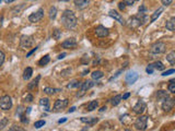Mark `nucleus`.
<instances>
[{"mask_svg": "<svg viewBox=\"0 0 175 131\" xmlns=\"http://www.w3.org/2000/svg\"><path fill=\"white\" fill-rule=\"evenodd\" d=\"M61 24L67 30H72L77 26V18L71 10H65L61 16Z\"/></svg>", "mask_w": 175, "mask_h": 131, "instance_id": "1", "label": "nucleus"}, {"mask_svg": "<svg viewBox=\"0 0 175 131\" xmlns=\"http://www.w3.org/2000/svg\"><path fill=\"white\" fill-rule=\"evenodd\" d=\"M135 127L138 130L143 131L148 127V117L147 116H139L135 121Z\"/></svg>", "mask_w": 175, "mask_h": 131, "instance_id": "2", "label": "nucleus"}, {"mask_svg": "<svg viewBox=\"0 0 175 131\" xmlns=\"http://www.w3.org/2000/svg\"><path fill=\"white\" fill-rule=\"evenodd\" d=\"M166 49V45L162 42H158V43L153 44L151 46V49H150V53L151 54H154V55H160V54H163Z\"/></svg>", "mask_w": 175, "mask_h": 131, "instance_id": "3", "label": "nucleus"}, {"mask_svg": "<svg viewBox=\"0 0 175 131\" xmlns=\"http://www.w3.org/2000/svg\"><path fill=\"white\" fill-rule=\"evenodd\" d=\"M11 107H12V99L9 95L0 97V108L3 110H9Z\"/></svg>", "mask_w": 175, "mask_h": 131, "instance_id": "4", "label": "nucleus"}, {"mask_svg": "<svg viewBox=\"0 0 175 131\" xmlns=\"http://www.w3.org/2000/svg\"><path fill=\"white\" fill-rule=\"evenodd\" d=\"M94 85V82L93 81H85L84 83H81V85H80V90H79V92L77 93V97H81L83 96L85 92H87L89 88H91V87Z\"/></svg>", "mask_w": 175, "mask_h": 131, "instance_id": "5", "label": "nucleus"}, {"mask_svg": "<svg viewBox=\"0 0 175 131\" xmlns=\"http://www.w3.org/2000/svg\"><path fill=\"white\" fill-rule=\"evenodd\" d=\"M43 18H44V9L39 8L37 11H35V12H33L32 14H30L28 21L32 22V23H35V22H39Z\"/></svg>", "mask_w": 175, "mask_h": 131, "instance_id": "6", "label": "nucleus"}, {"mask_svg": "<svg viewBox=\"0 0 175 131\" xmlns=\"http://www.w3.org/2000/svg\"><path fill=\"white\" fill-rule=\"evenodd\" d=\"M34 44V39L32 36L28 35H22L21 39H20V46L22 48H28Z\"/></svg>", "mask_w": 175, "mask_h": 131, "instance_id": "7", "label": "nucleus"}, {"mask_svg": "<svg viewBox=\"0 0 175 131\" xmlns=\"http://www.w3.org/2000/svg\"><path fill=\"white\" fill-rule=\"evenodd\" d=\"M68 106V99H57L54 104V110L55 113L61 111L62 109H65Z\"/></svg>", "mask_w": 175, "mask_h": 131, "instance_id": "8", "label": "nucleus"}, {"mask_svg": "<svg viewBox=\"0 0 175 131\" xmlns=\"http://www.w3.org/2000/svg\"><path fill=\"white\" fill-rule=\"evenodd\" d=\"M146 108H147V104L144 103L142 99H140L138 103L134 106V111L136 113V114H142L144 110H146Z\"/></svg>", "mask_w": 175, "mask_h": 131, "instance_id": "9", "label": "nucleus"}, {"mask_svg": "<svg viewBox=\"0 0 175 131\" xmlns=\"http://www.w3.org/2000/svg\"><path fill=\"white\" fill-rule=\"evenodd\" d=\"M138 78H139V76H138L137 72H135V71H130V72H128V73L126 74L125 80L128 84H134V83L138 80Z\"/></svg>", "mask_w": 175, "mask_h": 131, "instance_id": "10", "label": "nucleus"}, {"mask_svg": "<svg viewBox=\"0 0 175 131\" xmlns=\"http://www.w3.org/2000/svg\"><path fill=\"white\" fill-rule=\"evenodd\" d=\"M174 107V99L173 98H166L164 99L163 103H162V109L164 111H170L171 109H173Z\"/></svg>", "mask_w": 175, "mask_h": 131, "instance_id": "11", "label": "nucleus"}, {"mask_svg": "<svg viewBox=\"0 0 175 131\" xmlns=\"http://www.w3.org/2000/svg\"><path fill=\"white\" fill-rule=\"evenodd\" d=\"M95 34L98 37H105L109 34V31L107 27L103 26V25H98L96 28H95Z\"/></svg>", "mask_w": 175, "mask_h": 131, "instance_id": "12", "label": "nucleus"}, {"mask_svg": "<svg viewBox=\"0 0 175 131\" xmlns=\"http://www.w3.org/2000/svg\"><path fill=\"white\" fill-rule=\"evenodd\" d=\"M109 16H111V18H113L114 20H116L117 22H119L120 24H125V23H126L125 20H124V18L120 16V13H118L117 11H115V10H109Z\"/></svg>", "mask_w": 175, "mask_h": 131, "instance_id": "13", "label": "nucleus"}, {"mask_svg": "<svg viewBox=\"0 0 175 131\" xmlns=\"http://www.w3.org/2000/svg\"><path fill=\"white\" fill-rule=\"evenodd\" d=\"M77 41L76 38L71 37V38H67L66 41H64L62 42V44H61V46L64 47V48H73V47H76L77 46Z\"/></svg>", "mask_w": 175, "mask_h": 131, "instance_id": "14", "label": "nucleus"}, {"mask_svg": "<svg viewBox=\"0 0 175 131\" xmlns=\"http://www.w3.org/2000/svg\"><path fill=\"white\" fill-rule=\"evenodd\" d=\"M90 3V0H75V5L78 9H84V8H87L88 5Z\"/></svg>", "mask_w": 175, "mask_h": 131, "instance_id": "15", "label": "nucleus"}, {"mask_svg": "<svg viewBox=\"0 0 175 131\" xmlns=\"http://www.w3.org/2000/svg\"><path fill=\"white\" fill-rule=\"evenodd\" d=\"M80 120H81L82 122L88 124V125L90 126H93L94 124H96L98 121V118H94V117H82V118H80Z\"/></svg>", "mask_w": 175, "mask_h": 131, "instance_id": "16", "label": "nucleus"}, {"mask_svg": "<svg viewBox=\"0 0 175 131\" xmlns=\"http://www.w3.org/2000/svg\"><path fill=\"white\" fill-rule=\"evenodd\" d=\"M169 94H168V92L166 91H158L157 92V99L158 101H164V99H166V98H169Z\"/></svg>", "mask_w": 175, "mask_h": 131, "instance_id": "17", "label": "nucleus"}, {"mask_svg": "<svg viewBox=\"0 0 175 131\" xmlns=\"http://www.w3.org/2000/svg\"><path fill=\"white\" fill-rule=\"evenodd\" d=\"M39 105H41L42 107H44V110H46V111H49V110H50V109H49V99L47 97L41 98Z\"/></svg>", "mask_w": 175, "mask_h": 131, "instance_id": "18", "label": "nucleus"}, {"mask_svg": "<svg viewBox=\"0 0 175 131\" xmlns=\"http://www.w3.org/2000/svg\"><path fill=\"white\" fill-rule=\"evenodd\" d=\"M165 26H166V28H168L169 31H172V32L174 31V30H175V18H174V16H172L169 21L166 22Z\"/></svg>", "mask_w": 175, "mask_h": 131, "instance_id": "19", "label": "nucleus"}, {"mask_svg": "<svg viewBox=\"0 0 175 131\" xmlns=\"http://www.w3.org/2000/svg\"><path fill=\"white\" fill-rule=\"evenodd\" d=\"M56 16H57V9L56 7H50L48 11V16L50 20H55L56 19Z\"/></svg>", "mask_w": 175, "mask_h": 131, "instance_id": "20", "label": "nucleus"}, {"mask_svg": "<svg viewBox=\"0 0 175 131\" xmlns=\"http://www.w3.org/2000/svg\"><path fill=\"white\" fill-rule=\"evenodd\" d=\"M32 74H33V69L32 68H26L25 70H24V72H23V79L24 80H28L31 76H32Z\"/></svg>", "mask_w": 175, "mask_h": 131, "instance_id": "21", "label": "nucleus"}, {"mask_svg": "<svg viewBox=\"0 0 175 131\" xmlns=\"http://www.w3.org/2000/svg\"><path fill=\"white\" fill-rule=\"evenodd\" d=\"M39 79H41V76H36V79H34V80H33L31 83H28V84H27V88H28V90H33V88H34L35 86H37Z\"/></svg>", "mask_w": 175, "mask_h": 131, "instance_id": "22", "label": "nucleus"}, {"mask_svg": "<svg viewBox=\"0 0 175 131\" xmlns=\"http://www.w3.org/2000/svg\"><path fill=\"white\" fill-rule=\"evenodd\" d=\"M98 106V101H91L89 105H88V110L89 111H93L94 109H96Z\"/></svg>", "mask_w": 175, "mask_h": 131, "instance_id": "23", "label": "nucleus"}, {"mask_svg": "<svg viewBox=\"0 0 175 131\" xmlns=\"http://www.w3.org/2000/svg\"><path fill=\"white\" fill-rule=\"evenodd\" d=\"M163 12V8H159L157 11H154V13H153L152 16H151V22H154L157 19H158L159 16H161V13Z\"/></svg>", "mask_w": 175, "mask_h": 131, "instance_id": "24", "label": "nucleus"}, {"mask_svg": "<svg viewBox=\"0 0 175 131\" xmlns=\"http://www.w3.org/2000/svg\"><path fill=\"white\" fill-rule=\"evenodd\" d=\"M49 61H50V57H49L48 55H46V56H44L43 58L38 61V65L41 66V67H44V66L47 65Z\"/></svg>", "mask_w": 175, "mask_h": 131, "instance_id": "25", "label": "nucleus"}, {"mask_svg": "<svg viewBox=\"0 0 175 131\" xmlns=\"http://www.w3.org/2000/svg\"><path fill=\"white\" fill-rule=\"evenodd\" d=\"M136 18L138 19V21L140 22V24H143L144 22L147 21V19H148L147 16H146L144 13H142V12H139V13L136 16Z\"/></svg>", "mask_w": 175, "mask_h": 131, "instance_id": "26", "label": "nucleus"}, {"mask_svg": "<svg viewBox=\"0 0 175 131\" xmlns=\"http://www.w3.org/2000/svg\"><path fill=\"white\" fill-rule=\"evenodd\" d=\"M129 25H130L131 27H137V26H139V25H141L140 24V22L138 21V19H137L136 16H132L131 19H129Z\"/></svg>", "mask_w": 175, "mask_h": 131, "instance_id": "27", "label": "nucleus"}, {"mask_svg": "<svg viewBox=\"0 0 175 131\" xmlns=\"http://www.w3.org/2000/svg\"><path fill=\"white\" fill-rule=\"evenodd\" d=\"M121 102V95H115L114 97L111 99V103L113 106H117Z\"/></svg>", "mask_w": 175, "mask_h": 131, "instance_id": "28", "label": "nucleus"}, {"mask_svg": "<svg viewBox=\"0 0 175 131\" xmlns=\"http://www.w3.org/2000/svg\"><path fill=\"white\" fill-rule=\"evenodd\" d=\"M91 76H92V79H93V80H98V79H101V78H102V76H103L104 74H103V72H102V71L96 70V71H93Z\"/></svg>", "mask_w": 175, "mask_h": 131, "instance_id": "29", "label": "nucleus"}, {"mask_svg": "<svg viewBox=\"0 0 175 131\" xmlns=\"http://www.w3.org/2000/svg\"><path fill=\"white\" fill-rule=\"evenodd\" d=\"M166 60L169 61L171 65H174L175 63V51H171V53L166 56Z\"/></svg>", "mask_w": 175, "mask_h": 131, "instance_id": "30", "label": "nucleus"}, {"mask_svg": "<svg viewBox=\"0 0 175 131\" xmlns=\"http://www.w3.org/2000/svg\"><path fill=\"white\" fill-rule=\"evenodd\" d=\"M153 65V68L154 69H157V70H159V71H162V70H164V65L161 62V61H155L154 63H152Z\"/></svg>", "mask_w": 175, "mask_h": 131, "instance_id": "31", "label": "nucleus"}, {"mask_svg": "<svg viewBox=\"0 0 175 131\" xmlns=\"http://www.w3.org/2000/svg\"><path fill=\"white\" fill-rule=\"evenodd\" d=\"M80 85H81V83L78 81V80H72V81L67 85V87H68V88H73V87H80Z\"/></svg>", "mask_w": 175, "mask_h": 131, "instance_id": "32", "label": "nucleus"}, {"mask_svg": "<svg viewBox=\"0 0 175 131\" xmlns=\"http://www.w3.org/2000/svg\"><path fill=\"white\" fill-rule=\"evenodd\" d=\"M57 91H59V90L52 88V87H45V88H44V92L46 93V94H48V95H53V94H54V93H56Z\"/></svg>", "mask_w": 175, "mask_h": 131, "instance_id": "33", "label": "nucleus"}, {"mask_svg": "<svg viewBox=\"0 0 175 131\" xmlns=\"http://www.w3.org/2000/svg\"><path fill=\"white\" fill-rule=\"evenodd\" d=\"M175 80L174 79H172L171 81H170V85H169V91L171 93H175Z\"/></svg>", "mask_w": 175, "mask_h": 131, "instance_id": "34", "label": "nucleus"}, {"mask_svg": "<svg viewBox=\"0 0 175 131\" xmlns=\"http://www.w3.org/2000/svg\"><path fill=\"white\" fill-rule=\"evenodd\" d=\"M45 120H38V121H36L35 124H34V127L36 128V129H39V128H42V127H44L45 126Z\"/></svg>", "mask_w": 175, "mask_h": 131, "instance_id": "35", "label": "nucleus"}, {"mask_svg": "<svg viewBox=\"0 0 175 131\" xmlns=\"http://www.w3.org/2000/svg\"><path fill=\"white\" fill-rule=\"evenodd\" d=\"M9 131H26L24 128H22V127H20V126H16V125H13L12 127H11L10 129H9Z\"/></svg>", "mask_w": 175, "mask_h": 131, "instance_id": "36", "label": "nucleus"}, {"mask_svg": "<svg viewBox=\"0 0 175 131\" xmlns=\"http://www.w3.org/2000/svg\"><path fill=\"white\" fill-rule=\"evenodd\" d=\"M8 122H9L8 118H3V119L0 120V130H2V129L5 128V126L8 125Z\"/></svg>", "mask_w": 175, "mask_h": 131, "instance_id": "37", "label": "nucleus"}, {"mask_svg": "<svg viewBox=\"0 0 175 131\" xmlns=\"http://www.w3.org/2000/svg\"><path fill=\"white\" fill-rule=\"evenodd\" d=\"M146 71H147L148 74H152L153 71H154V68H153V65L152 63H150V65L147 67V69H146Z\"/></svg>", "mask_w": 175, "mask_h": 131, "instance_id": "38", "label": "nucleus"}, {"mask_svg": "<svg viewBox=\"0 0 175 131\" xmlns=\"http://www.w3.org/2000/svg\"><path fill=\"white\" fill-rule=\"evenodd\" d=\"M60 35H61V32H60L59 30H55L54 34H53V37H54L55 39H59Z\"/></svg>", "mask_w": 175, "mask_h": 131, "instance_id": "39", "label": "nucleus"}, {"mask_svg": "<svg viewBox=\"0 0 175 131\" xmlns=\"http://www.w3.org/2000/svg\"><path fill=\"white\" fill-rule=\"evenodd\" d=\"M5 59V54H3V51H1V50H0V67L3 65Z\"/></svg>", "mask_w": 175, "mask_h": 131, "instance_id": "40", "label": "nucleus"}, {"mask_svg": "<svg viewBox=\"0 0 175 131\" xmlns=\"http://www.w3.org/2000/svg\"><path fill=\"white\" fill-rule=\"evenodd\" d=\"M33 101V95L32 94H26L24 96V102H32Z\"/></svg>", "mask_w": 175, "mask_h": 131, "instance_id": "41", "label": "nucleus"}, {"mask_svg": "<svg viewBox=\"0 0 175 131\" xmlns=\"http://www.w3.org/2000/svg\"><path fill=\"white\" fill-rule=\"evenodd\" d=\"M174 72H175L174 69H170V70L164 71L163 73H162V76H169V74H172V73H174Z\"/></svg>", "mask_w": 175, "mask_h": 131, "instance_id": "42", "label": "nucleus"}, {"mask_svg": "<svg viewBox=\"0 0 175 131\" xmlns=\"http://www.w3.org/2000/svg\"><path fill=\"white\" fill-rule=\"evenodd\" d=\"M123 2L125 3V5H132L135 0H123Z\"/></svg>", "mask_w": 175, "mask_h": 131, "instance_id": "43", "label": "nucleus"}, {"mask_svg": "<svg viewBox=\"0 0 175 131\" xmlns=\"http://www.w3.org/2000/svg\"><path fill=\"white\" fill-rule=\"evenodd\" d=\"M37 48H38V47H35V48H33L32 50H31V51H28V53H27V54H26V58H28V57H31V56H32V55L34 54V53H35L36 50H37Z\"/></svg>", "mask_w": 175, "mask_h": 131, "instance_id": "44", "label": "nucleus"}, {"mask_svg": "<svg viewBox=\"0 0 175 131\" xmlns=\"http://www.w3.org/2000/svg\"><path fill=\"white\" fill-rule=\"evenodd\" d=\"M161 1H162L163 5H170L173 2V0H161Z\"/></svg>", "mask_w": 175, "mask_h": 131, "instance_id": "45", "label": "nucleus"}, {"mask_svg": "<svg viewBox=\"0 0 175 131\" xmlns=\"http://www.w3.org/2000/svg\"><path fill=\"white\" fill-rule=\"evenodd\" d=\"M125 3H124V2H123V1H121V2H119V3H118V8H119L120 10L121 11H124L125 10Z\"/></svg>", "mask_w": 175, "mask_h": 131, "instance_id": "46", "label": "nucleus"}, {"mask_svg": "<svg viewBox=\"0 0 175 131\" xmlns=\"http://www.w3.org/2000/svg\"><path fill=\"white\" fill-rule=\"evenodd\" d=\"M21 121L23 124H25V122H28V119H27L25 116H21Z\"/></svg>", "mask_w": 175, "mask_h": 131, "instance_id": "47", "label": "nucleus"}, {"mask_svg": "<svg viewBox=\"0 0 175 131\" xmlns=\"http://www.w3.org/2000/svg\"><path fill=\"white\" fill-rule=\"evenodd\" d=\"M129 96H130V93H125V94L121 96V99H127Z\"/></svg>", "mask_w": 175, "mask_h": 131, "instance_id": "48", "label": "nucleus"}, {"mask_svg": "<svg viewBox=\"0 0 175 131\" xmlns=\"http://www.w3.org/2000/svg\"><path fill=\"white\" fill-rule=\"evenodd\" d=\"M66 53H62V54H60L59 56H58V59H62V58H65L66 57Z\"/></svg>", "mask_w": 175, "mask_h": 131, "instance_id": "49", "label": "nucleus"}, {"mask_svg": "<svg viewBox=\"0 0 175 131\" xmlns=\"http://www.w3.org/2000/svg\"><path fill=\"white\" fill-rule=\"evenodd\" d=\"M66 121H67V118H62V119L58 120V124H64V122H66Z\"/></svg>", "mask_w": 175, "mask_h": 131, "instance_id": "50", "label": "nucleus"}, {"mask_svg": "<svg viewBox=\"0 0 175 131\" xmlns=\"http://www.w3.org/2000/svg\"><path fill=\"white\" fill-rule=\"evenodd\" d=\"M144 11H146V8H144V7H143V5H141V7H140V8H139V12H142V13H143V12H144Z\"/></svg>", "mask_w": 175, "mask_h": 131, "instance_id": "51", "label": "nucleus"}, {"mask_svg": "<svg viewBox=\"0 0 175 131\" xmlns=\"http://www.w3.org/2000/svg\"><path fill=\"white\" fill-rule=\"evenodd\" d=\"M75 110H76V107H71V108L68 110V113H73Z\"/></svg>", "mask_w": 175, "mask_h": 131, "instance_id": "52", "label": "nucleus"}, {"mask_svg": "<svg viewBox=\"0 0 175 131\" xmlns=\"http://www.w3.org/2000/svg\"><path fill=\"white\" fill-rule=\"evenodd\" d=\"M5 3H11V2H13V1H16V0H5Z\"/></svg>", "mask_w": 175, "mask_h": 131, "instance_id": "53", "label": "nucleus"}, {"mask_svg": "<svg viewBox=\"0 0 175 131\" xmlns=\"http://www.w3.org/2000/svg\"><path fill=\"white\" fill-rule=\"evenodd\" d=\"M106 106H104V107H102V108H101V110H100V111H101V113H102V111H104V110H106Z\"/></svg>", "mask_w": 175, "mask_h": 131, "instance_id": "54", "label": "nucleus"}, {"mask_svg": "<svg viewBox=\"0 0 175 131\" xmlns=\"http://www.w3.org/2000/svg\"><path fill=\"white\" fill-rule=\"evenodd\" d=\"M88 72H89V69H88V70H84L82 72V76H85V73H88Z\"/></svg>", "mask_w": 175, "mask_h": 131, "instance_id": "55", "label": "nucleus"}, {"mask_svg": "<svg viewBox=\"0 0 175 131\" xmlns=\"http://www.w3.org/2000/svg\"><path fill=\"white\" fill-rule=\"evenodd\" d=\"M58 1H65L66 2V1H70V0H58Z\"/></svg>", "mask_w": 175, "mask_h": 131, "instance_id": "56", "label": "nucleus"}, {"mask_svg": "<svg viewBox=\"0 0 175 131\" xmlns=\"http://www.w3.org/2000/svg\"><path fill=\"white\" fill-rule=\"evenodd\" d=\"M125 131H131V130H128V129H126V130Z\"/></svg>", "mask_w": 175, "mask_h": 131, "instance_id": "57", "label": "nucleus"}, {"mask_svg": "<svg viewBox=\"0 0 175 131\" xmlns=\"http://www.w3.org/2000/svg\"><path fill=\"white\" fill-rule=\"evenodd\" d=\"M1 1H2V0H0V3H1Z\"/></svg>", "mask_w": 175, "mask_h": 131, "instance_id": "58", "label": "nucleus"}]
</instances>
